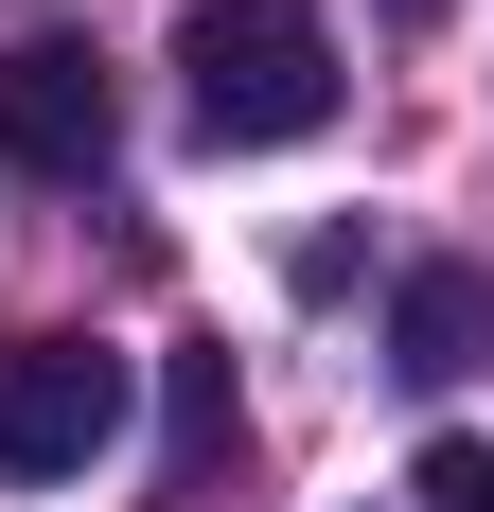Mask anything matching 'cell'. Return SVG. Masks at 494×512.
<instances>
[{
	"label": "cell",
	"mask_w": 494,
	"mask_h": 512,
	"mask_svg": "<svg viewBox=\"0 0 494 512\" xmlns=\"http://www.w3.org/2000/svg\"><path fill=\"white\" fill-rule=\"evenodd\" d=\"M230 442H247L230 354H177V407H159V477H177V495H212V477H230Z\"/></svg>",
	"instance_id": "obj_4"
},
{
	"label": "cell",
	"mask_w": 494,
	"mask_h": 512,
	"mask_svg": "<svg viewBox=\"0 0 494 512\" xmlns=\"http://www.w3.org/2000/svg\"><path fill=\"white\" fill-rule=\"evenodd\" d=\"M406 495H424V512H494V442H477V424H442V442L406 460Z\"/></svg>",
	"instance_id": "obj_6"
},
{
	"label": "cell",
	"mask_w": 494,
	"mask_h": 512,
	"mask_svg": "<svg viewBox=\"0 0 494 512\" xmlns=\"http://www.w3.org/2000/svg\"><path fill=\"white\" fill-rule=\"evenodd\" d=\"M177 106H195V142H230V159L318 142V124H336V18H318V0H195V18H177Z\"/></svg>",
	"instance_id": "obj_1"
},
{
	"label": "cell",
	"mask_w": 494,
	"mask_h": 512,
	"mask_svg": "<svg viewBox=\"0 0 494 512\" xmlns=\"http://www.w3.org/2000/svg\"><path fill=\"white\" fill-rule=\"evenodd\" d=\"M124 442V354L106 336H0V477H89Z\"/></svg>",
	"instance_id": "obj_2"
},
{
	"label": "cell",
	"mask_w": 494,
	"mask_h": 512,
	"mask_svg": "<svg viewBox=\"0 0 494 512\" xmlns=\"http://www.w3.org/2000/svg\"><path fill=\"white\" fill-rule=\"evenodd\" d=\"M0 159L18 177H106L124 159V89H106L89 36H18L0 53Z\"/></svg>",
	"instance_id": "obj_3"
},
{
	"label": "cell",
	"mask_w": 494,
	"mask_h": 512,
	"mask_svg": "<svg viewBox=\"0 0 494 512\" xmlns=\"http://www.w3.org/2000/svg\"><path fill=\"white\" fill-rule=\"evenodd\" d=\"M477 283H459V265H424V283H406V301H389V371H424V389H442V371H477Z\"/></svg>",
	"instance_id": "obj_5"
}]
</instances>
